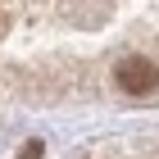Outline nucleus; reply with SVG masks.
Segmentation results:
<instances>
[{"mask_svg": "<svg viewBox=\"0 0 159 159\" xmlns=\"http://www.w3.org/2000/svg\"><path fill=\"white\" fill-rule=\"evenodd\" d=\"M41 150H46V146H41V141H27V146L18 150V159H41Z\"/></svg>", "mask_w": 159, "mask_h": 159, "instance_id": "obj_2", "label": "nucleus"}, {"mask_svg": "<svg viewBox=\"0 0 159 159\" xmlns=\"http://www.w3.org/2000/svg\"><path fill=\"white\" fill-rule=\"evenodd\" d=\"M5 27H9V18H5V14H0V37H5Z\"/></svg>", "mask_w": 159, "mask_h": 159, "instance_id": "obj_3", "label": "nucleus"}, {"mask_svg": "<svg viewBox=\"0 0 159 159\" xmlns=\"http://www.w3.org/2000/svg\"><path fill=\"white\" fill-rule=\"evenodd\" d=\"M114 82H118L127 96H150L159 86V68L150 59H141V55H127V59H118V68H114Z\"/></svg>", "mask_w": 159, "mask_h": 159, "instance_id": "obj_1", "label": "nucleus"}]
</instances>
